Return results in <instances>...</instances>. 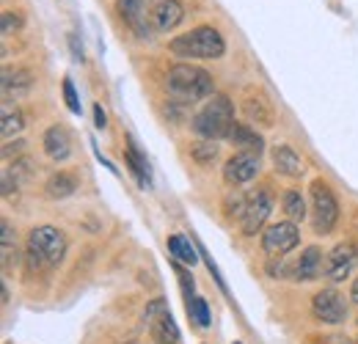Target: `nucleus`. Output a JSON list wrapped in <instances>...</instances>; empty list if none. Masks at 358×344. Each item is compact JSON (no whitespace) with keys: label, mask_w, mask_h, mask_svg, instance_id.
<instances>
[{"label":"nucleus","mask_w":358,"mask_h":344,"mask_svg":"<svg viewBox=\"0 0 358 344\" xmlns=\"http://www.w3.org/2000/svg\"><path fill=\"white\" fill-rule=\"evenodd\" d=\"M350 300L358 306V275L353 278V286H350Z\"/></svg>","instance_id":"c9c22d12"},{"label":"nucleus","mask_w":358,"mask_h":344,"mask_svg":"<svg viewBox=\"0 0 358 344\" xmlns=\"http://www.w3.org/2000/svg\"><path fill=\"white\" fill-rule=\"evenodd\" d=\"M311 314L325 325H342L348 320V303L336 289H320L311 297Z\"/></svg>","instance_id":"0eeeda50"},{"label":"nucleus","mask_w":358,"mask_h":344,"mask_svg":"<svg viewBox=\"0 0 358 344\" xmlns=\"http://www.w3.org/2000/svg\"><path fill=\"white\" fill-rule=\"evenodd\" d=\"M94 127H97V130H105V127H108V116H105L102 105H94Z\"/></svg>","instance_id":"473e14b6"},{"label":"nucleus","mask_w":358,"mask_h":344,"mask_svg":"<svg viewBox=\"0 0 358 344\" xmlns=\"http://www.w3.org/2000/svg\"><path fill=\"white\" fill-rule=\"evenodd\" d=\"M245 206H248V199L243 190H229L223 196V212L226 218H243L245 215Z\"/></svg>","instance_id":"393cba45"},{"label":"nucleus","mask_w":358,"mask_h":344,"mask_svg":"<svg viewBox=\"0 0 358 344\" xmlns=\"http://www.w3.org/2000/svg\"><path fill=\"white\" fill-rule=\"evenodd\" d=\"M273 165H276V171L279 174H284V177H292V179H298V177H303V160H300V154L292 149V146H286V143H279V146H273Z\"/></svg>","instance_id":"a211bd4d"},{"label":"nucleus","mask_w":358,"mask_h":344,"mask_svg":"<svg viewBox=\"0 0 358 344\" xmlns=\"http://www.w3.org/2000/svg\"><path fill=\"white\" fill-rule=\"evenodd\" d=\"M282 206H284L286 218L295 223V220H303L306 218V202H303V193L298 188H289L282 199Z\"/></svg>","instance_id":"5701e85b"},{"label":"nucleus","mask_w":358,"mask_h":344,"mask_svg":"<svg viewBox=\"0 0 358 344\" xmlns=\"http://www.w3.org/2000/svg\"><path fill=\"white\" fill-rule=\"evenodd\" d=\"M67 234L56 226H36L28 234V245H25V256L28 265L33 270H44V268H56L61 265V259L67 256Z\"/></svg>","instance_id":"f03ea898"},{"label":"nucleus","mask_w":358,"mask_h":344,"mask_svg":"<svg viewBox=\"0 0 358 344\" xmlns=\"http://www.w3.org/2000/svg\"><path fill=\"white\" fill-rule=\"evenodd\" d=\"M149 336H152L154 344H179V339H182V334H179V328H177L171 314H165L154 325H149Z\"/></svg>","instance_id":"aec40b11"},{"label":"nucleus","mask_w":358,"mask_h":344,"mask_svg":"<svg viewBox=\"0 0 358 344\" xmlns=\"http://www.w3.org/2000/svg\"><path fill=\"white\" fill-rule=\"evenodd\" d=\"M190 154H193V160H196V163L207 165V163H213L215 157H218V146H215L213 140H204V143H196Z\"/></svg>","instance_id":"c85d7f7f"},{"label":"nucleus","mask_w":358,"mask_h":344,"mask_svg":"<svg viewBox=\"0 0 358 344\" xmlns=\"http://www.w3.org/2000/svg\"><path fill=\"white\" fill-rule=\"evenodd\" d=\"M168 251H171V256L179 262V265H188V268H193L196 262H199V256H196V248L190 245V240L188 237H182V234H174V237H168Z\"/></svg>","instance_id":"412c9836"},{"label":"nucleus","mask_w":358,"mask_h":344,"mask_svg":"<svg viewBox=\"0 0 358 344\" xmlns=\"http://www.w3.org/2000/svg\"><path fill=\"white\" fill-rule=\"evenodd\" d=\"M358 265V243H339L325 254V278L345 281Z\"/></svg>","instance_id":"9d476101"},{"label":"nucleus","mask_w":358,"mask_h":344,"mask_svg":"<svg viewBox=\"0 0 358 344\" xmlns=\"http://www.w3.org/2000/svg\"><path fill=\"white\" fill-rule=\"evenodd\" d=\"M356 344H358V342H356Z\"/></svg>","instance_id":"4c0bfd02"},{"label":"nucleus","mask_w":358,"mask_h":344,"mask_svg":"<svg viewBox=\"0 0 358 344\" xmlns=\"http://www.w3.org/2000/svg\"><path fill=\"white\" fill-rule=\"evenodd\" d=\"M309 190H311V223H314V231L317 234H331L334 226L339 223V202H336L331 185L323 182V179H314Z\"/></svg>","instance_id":"39448f33"},{"label":"nucleus","mask_w":358,"mask_h":344,"mask_svg":"<svg viewBox=\"0 0 358 344\" xmlns=\"http://www.w3.org/2000/svg\"><path fill=\"white\" fill-rule=\"evenodd\" d=\"M11 248H17V231L8 220H3V265L11 262Z\"/></svg>","instance_id":"c756f323"},{"label":"nucleus","mask_w":358,"mask_h":344,"mask_svg":"<svg viewBox=\"0 0 358 344\" xmlns=\"http://www.w3.org/2000/svg\"><path fill=\"white\" fill-rule=\"evenodd\" d=\"M234 344H240V342H234Z\"/></svg>","instance_id":"e433bc0d"},{"label":"nucleus","mask_w":358,"mask_h":344,"mask_svg":"<svg viewBox=\"0 0 358 344\" xmlns=\"http://www.w3.org/2000/svg\"><path fill=\"white\" fill-rule=\"evenodd\" d=\"M168 50L177 58H199V61H215L223 58L226 53V42L220 36V31L213 25H199L182 36H174Z\"/></svg>","instance_id":"f257e3e1"},{"label":"nucleus","mask_w":358,"mask_h":344,"mask_svg":"<svg viewBox=\"0 0 358 344\" xmlns=\"http://www.w3.org/2000/svg\"><path fill=\"white\" fill-rule=\"evenodd\" d=\"M42 146H44V154L53 160V163H64L67 157L72 154V136L67 127L56 124L50 127L44 138H42Z\"/></svg>","instance_id":"2eb2a0df"},{"label":"nucleus","mask_w":358,"mask_h":344,"mask_svg":"<svg viewBox=\"0 0 358 344\" xmlns=\"http://www.w3.org/2000/svg\"><path fill=\"white\" fill-rule=\"evenodd\" d=\"M268 275H273V278H292V268L284 262V256H273L268 262Z\"/></svg>","instance_id":"7c9ffc66"},{"label":"nucleus","mask_w":358,"mask_h":344,"mask_svg":"<svg viewBox=\"0 0 358 344\" xmlns=\"http://www.w3.org/2000/svg\"><path fill=\"white\" fill-rule=\"evenodd\" d=\"M149 6L152 0H116V14L122 17V22L136 33L146 39L152 33V22H149Z\"/></svg>","instance_id":"9b49d317"},{"label":"nucleus","mask_w":358,"mask_h":344,"mask_svg":"<svg viewBox=\"0 0 358 344\" xmlns=\"http://www.w3.org/2000/svg\"><path fill=\"white\" fill-rule=\"evenodd\" d=\"M70 44H72V53H74V61H83V44H77V36L70 33Z\"/></svg>","instance_id":"f704fd0d"},{"label":"nucleus","mask_w":358,"mask_h":344,"mask_svg":"<svg viewBox=\"0 0 358 344\" xmlns=\"http://www.w3.org/2000/svg\"><path fill=\"white\" fill-rule=\"evenodd\" d=\"M77 190V177L70 171H56L47 182H44V193L50 199H67Z\"/></svg>","instance_id":"6ab92c4d"},{"label":"nucleus","mask_w":358,"mask_h":344,"mask_svg":"<svg viewBox=\"0 0 358 344\" xmlns=\"http://www.w3.org/2000/svg\"><path fill=\"white\" fill-rule=\"evenodd\" d=\"M165 85L174 97H179L185 102H202L215 94L213 74L207 69L193 67V64H177V67L168 69Z\"/></svg>","instance_id":"7ed1b4c3"},{"label":"nucleus","mask_w":358,"mask_h":344,"mask_svg":"<svg viewBox=\"0 0 358 344\" xmlns=\"http://www.w3.org/2000/svg\"><path fill=\"white\" fill-rule=\"evenodd\" d=\"M226 138H229L240 151H251V154H262V151H265V138L259 136L251 124H240V122H234Z\"/></svg>","instance_id":"f3484780"},{"label":"nucleus","mask_w":358,"mask_h":344,"mask_svg":"<svg viewBox=\"0 0 358 344\" xmlns=\"http://www.w3.org/2000/svg\"><path fill=\"white\" fill-rule=\"evenodd\" d=\"M182 19H185V8H182L179 0H152V6H149L152 31L168 33V31H174Z\"/></svg>","instance_id":"f8f14e48"},{"label":"nucleus","mask_w":358,"mask_h":344,"mask_svg":"<svg viewBox=\"0 0 358 344\" xmlns=\"http://www.w3.org/2000/svg\"><path fill=\"white\" fill-rule=\"evenodd\" d=\"M257 177H259V154L237 151L223 163V179L231 188H240V185H245Z\"/></svg>","instance_id":"1a4fd4ad"},{"label":"nucleus","mask_w":358,"mask_h":344,"mask_svg":"<svg viewBox=\"0 0 358 344\" xmlns=\"http://www.w3.org/2000/svg\"><path fill=\"white\" fill-rule=\"evenodd\" d=\"M22 22H25V17H22V11H3V17H0V28H3V36L8 39V36H14L19 28H22Z\"/></svg>","instance_id":"bb28decb"},{"label":"nucleus","mask_w":358,"mask_h":344,"mask_svg":"<svg viewBox=\"0 0 358 344\" xmlns=\"http://www.w3.org/2000/svg\"><path fill=\"white\" fill-rule=\"evenodd\" d=\"M33 85V72L25 67H6L3 69V105H8L11 99H19L22 94H28Z\"/></svg>","instance_id":"4468645a"},{"label":"nucleus","mask_w":358,"mask_h":344,"mask_svg":"<svg viewBox=\"0 0 358 344\" xmlns=\"http://www.w3.org/2000/svg\"><path fill=\"white\" fill-rule=\"evenodd\" d=\"M325 273V254L320 245L303 248V254L292 265V281H317Z\"/></svg>","instance_id":"ddd939ff"},{"label":"nucleus","mask_w":358,"mask_h":344,"mask_svg":"<svg viewBox=\"0 0 358 344\" xmlns=\"http://www.w3.org/2000/svg\"><path fill=\"white\" fill-rule=\"evenodd\" d=\"M243 113L251 124H259V127H273L276 124V108L268 97L257 94V97H248L243 102Z\"/></svg>","instance_id":"dca6fc26"},{"label":"nucleus","mask_w":358,"mask_h":344,"mask_svg":"<svg viewBox=\"0 0 358 344\" xmlns=\"http://www.w3.org/2000/svg\"><path fill=\"white\" fill-rule=\"evenodd\" d=\"M300 243V229L292 220L273 223L265 234H262V251L273 259V256H286L289 251H295Z\"/></svg>","instance_id":"423d86ee"},{"label":"nucleus","mask_w":358,"mask_h":344,"mask_svg":"<svg viewBox=\"0 0 358 344\" xmlns=\"http://www.w3.org/2000/svg\"><path fill=\"white\" fill-rule=\"evenodd\" d=\"M64 99H67V108H70L72 113H80V99H77V94H74V85H72L70 77L64 80Z\"/></svg>","instance_id":"2f4dec72"},{"label":"nucleus","mask_w":358,"mask_h":344,"mask_svg":"<svg viewBox=\"0 0 358 344\" xmlns=\"http://www.w3.org/2000/svg\"><path fill=\"white\" fill-rule=\"evenodd\" d=\"M317 344H353L348 336H339V334H331V336H320Z\"/></svg>","instance_id":"72a5a7b5"},{"label":"nucleus","mask_w":358,"mask_h":344,"mask_svg":"<svg viewBox=\"0 0 358 344\" xmlns=\"http://www.w3.org/2000/svg\"><path fill=\"white\" fill-rule=\"evenodd\" d=\"M168 314V306H165V300L163 297H154V300H149V306H146V311H143V325H154L160 317H165Z\"/></svg>","instance_id":"cd10ccee"},{"label":"nucleus","mask_w":358,"mask_h":344,"mask_svg":"<svg viewBox=\"0 0 358 344\" xmlns=\"http://www.w3.org/2000/svg\"><path fill=\"white\" fill-rule=\"evenodd\" d=\"M22 127H25V119H22V110L19 108H8V105H3V127H0V133L3 138L8 140L11 136H17V133H22Z\"/></svg>","instance_id":"b1692460"},{"label":"nucleus","mask_w":358,"mask_h":344,"mask_svg":"<svg viewBox=\"0 0 358 344\" xmlns=\"http://www.w3.org/2000/svg\"><path fill=\"white\" fill-rule=\"evenodd\" d=\"M127 165H130V174L136 177V182L141 188H149V163L133 140H127Z\"/></svg>","instance_id":"4be33fe9"},{"label":"nucleus","mask_w":358,"mask_h":344,"mask_svg":"<svg viewBox=\"0 0 358 344\" xmlns=\"http://www.w3.org/2000/svg\"><path fill=\"white\" fill-rule=\"evenodd\" d=\"M231 124H234V102L226 94H213L190 122L193 133L204 140L226 138Z\"/></svg>","instance_id":"20e7f679"},{"label":"nucleus","mask_w":358,"mask_h":344,"mask_svg":"<svg viewBox=\"0 0 358 344\" xmlns=\"http://www.w3.org/2000/svg\"><path fill=\"white\" fill-rule=\"evenodd\" d=\"M273 212V193L268 188L257 190L254 196H248V206H245V215L240 218V226H243V234L245 237H254L262 231V226L268 223Z\"/></svg>","instance_id":"6e6552de"},{"label":"nucleus","mask_w":358,"mask_h":344,"mask_svg":"<svg viewBox=\"0 0 358 344\" xmlns=\"http://www.w3.org/2000/svg\"><path fill=\"white\" fill-rule=\"evenodd\" d=\"M188 314H190V320L199 328H207L210 325V309H207V300L204 297H190L188 300Z\"/></svg>","instance_id":"a878e982"}]
</instances>
